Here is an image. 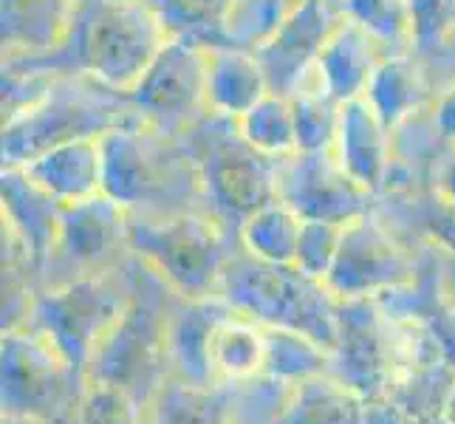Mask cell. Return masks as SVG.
I'll list each match as a JSON object with an SVG mask.
<instances>
[{
  "mask_svg": "<svg viewBox=\"0 0 455 424\" xmlns=\"http://www.w3.org/2000/svg\"><path fill=\"white\" fill-rule=\"evenodd\" d=\"M102 193L128 212H210L201 172L179 136L148 122L102 136Z\"/></svg>",
  "mask_w": 455,
  "mask_h": 424,
  "instance_id": "obj_1",
  "label": "cell"
},
{
  "mask_svg": "<svg viewBox=\"0 0 455 424\" xmlns=\"http://www.w3.org/2000/svg\"><path fill=\"white\" fill-rule=\"evenodd\" d=\"M179 141L201 172L210 215L238 241L249 218L277 201L280 159L258 150L235 116L215 111L181 131Z\"/></svg>",
  "mask_w": 455,
  "mask_h": 424,
  "instance_id": "obj_2",
  "label": "cell"
},
{
  "mask_svg": "<svg viewBox=\"0 0 455 424\" xmlns=\"http://www.w3.org/2000/svg\"><path fill=\"white\" fill-rule=\"evenodd\" d=\"M145 122L131 93L105 85L91 74L68 76L6 124V167H26L66 141L102 139L105 133Z\"/></svg>",
  "mask_w": 455,
  "mask_h": 424,
  "instance_id": "obj_3",
  "label": "cell"
},
{
  "mask_svg": "<svg viewBox=\"0 0 455 424\" xmlns=\"http://www.w3.org/2000/svg\"><path fill=\"white\" fill-rule=\"evenodd\" d=\"M241 244L210 212H128V249L184 300L221 297L224 272Z\"/></svg>",
  "mask_w": 455,
  "mask_h": 424,
  "instance_id": "obj_4",
  "label": "cell"
},
{
  "mask_svg": "<svg viewBox=\"0 0 455 424\" xmlns=\"http://www.w3.org/2000/svg\"><path fill=\"white\" fill-rule=\"evenodd\" d=\"M221 297L263 325L303 332L328 351L337 345L339 297L297 263L260 260L238 246L227 263Z\"/></svg>",
  "mask_w": 455,
  "mask_h": 424,
  "instance_id": "obj_5",
  "label": "cell"
},
{
  "mask_svg": "<svg viewBox=\"0 0 455 424\" xmlns=\"http://www.w3.org/2000/svg\"><path fill=\"white\" fill-rule=\"evenodd\" d=\"M176 303L179 294L142 260H136L133 300L97 345L85 380L119 385L148 407L172 376L167 359V323Z\"/></svg>",
  "mask_w": 455,
  "mask_h": 424,
  "instance_id": "obj_6",
  "label": "cell"
},
{
  "mask_svg": "<svg viewBox=\"0 0 455 424\" xmlns=\"http://www.w3.org/2000/svg\"><path fill=\"white\" fill-rule=\"evenodd\" d=\"M136 260L100 275L76 277L62 286L37 292L35 308L26 325L49 334L68 363L85 376L88 363L102 337L111 332L133 300Z\"/></svg>",
  "mask_w": 455,
  "mask_h": 424,
  "instance_id": "obj_7",
  "label": "cell"
},
{
  "mask_svg": "<svg viewBox=\"0 0 455 424\" xmlns=\"http://www.w3.org/2000/svg\"><path fill=\"white\" fill-rule=\"evenodd\" d=\"M0 380H4V388H0L4 419L74 424L85 376L40 328L23 325L14 332H4Z\"/></svg>",
  "mask_w": 455,
  "mask_h": 424,
  "instance_id": "obj_8",
  "label": "cell"
},
{
  "mask_svg": "<svg viewBox=\"0 0 455 424\" xmlns=\"http://www.w3.org/2000/svg\"><path fill=\"white\" fill-rule=\"evenodd\" d=\"M83 71L131 93L167 43L162 14L142 0H100L83 12Z\"/></svg>",
  "mask_w": 455,
  "mask_h": 424,
  "instance_id": "obj_9",
  "label": "cell"
},
{
  "mask_svg": "<svg viewBox=\"0 0 455 424\" xmlns=\"http://www.w3.org/2000/svg\"><path fill=\"white\" fill-rule=\"evenodd\" d=\"M128 258V210L119 201L100 193L66 204L57 246L40 275V289L116 269Z\"/></svg>",
  "mask_w": 455,
  "mask_h": 424,
  "instance_id": "obj_10",
  "label": "cell"
},
{
  "mask_svg": "<svg viewBox=\"0 0 455 424\" xmlns=\"http://www.w3.org/2000/svg\"><path fill=\"white\" fill-rule=\"evenodd\" d=\"M419 272V246L404 244L373 212L345 224L337 260L325 283L337 297H379L411 283Z\"/></svg>",
  "mask_w": 455,
  "mask_h": 424,
  "instance_id": "obj_11",
  "label": "cell"
},
{
  "mask_svg": "<svg viewBox=\"0 0 455 424\" xmlns=\"http://www.w3.org/2000/svg\"><path fill=\"white\" fill-rule=\"evenodd\" d=\"M131 100L148 124L179 136L210 111L207 49H196L184 40H167L131 91Z\"/></svg>",
  "mask_w": 455,
  "mask_h": 424,
  "instance_id": "obj_12",
  "label": "cell"
},
{
  "mask_svg": "<svg viewBox=\"0 0 455 424\" xmlns=\"http://www.w3.org/2000/svg\"><path fill=\"white\" fill-rule=\"evenodd\" d=\"M373 198L345 172L334 148L294 150L277 164V201L303 221L351 224L373 210Z\"/></svg>",
  "mask_w": 455,
  "mask_h": 424,
  "instance_id": "obj_13",
  "label": "cell"
},
{
  "mask_svg": "<svg viewBox=\"0 0 455 424\" xmlns=\"http://www.w3.org/2000/svg\"><path fill=\"white\" fill-rule=\"evenodd\" d=\"M328 373L354 388L365 402L385 399L390 390V365L385 354V311L376 297H339L337 345Z\"/></svg>",
  "mask_w": 455,
  "mask_h": 424,
  "instance_id": "obj_14",
  "label": "cell"
},
{
  "mask_svg": "<svg viewBox=\"0 0 455 424\" xmlns=\"http://www.w3.org/2000/svg\"><path fill=\"white\" fill-rule=\"evenodd\" d=\"M342 18H334L325 0H303L289 14L286 23L277 28V35L255 52L272 93L289 97L306 71L317 62L325 40L331 37Z\"/></svg>",
  "mask_w": 455,
  "mask_h": 424,
  "instance_id": "obj_15",
  "label": "cell"
},
{
  "mask_svg": "<svg viewBox=\"0 0 455 424\" xmlns=\"http://www.w3.org/2000/svg\"><path fill=\"white\" fill-rule=\"evenodd\" d=\"M62 207L66 204L40 187L23 167L4 170V227L18 235L37 275H43L57 246Z\"/></svg>",
  "mask_w": 455,
  "mask_h": 424,
  "instance_id": "obj_16",
  "label": "cell"
},
{
  "mask_svg": "<svg viewBox=\"0 0 455 424\" xmlns=\"http://www.w3.org/2000/svg\"><path fill=\"white\" fill-rule=\"evenodd\" d=\"M334 153L356 184L373 196L382 193L390 172V131L365 93L342 102Z\"/></svg>",
  "mask_w": 455,
  "mask_h": 424,
  "instance_id": "obj_17",
  "label": "cell"
},
{
  "mask_svg": "<svg viewBox=\"0 0 455 424\" xmlns=\"http://www.w3.org/2000/svg\"><path fill=\"white\" fill-rule=\"evenodd\" d=\"M229 311L235 308L224 297H204V300L179 297L167 323V359L172 376L198 388H218L210 368V340L215 325Z\"/></svg>",
  "mask_w": 455,
  "mask_h": 424,
  "instance_id": "obj_18",
  "label": "cell"
},
{
  "mask_svg": "<svg viewBox=\"0 0 455 424\" xmlns=\"http://www.w3.org/2000/svg\"><path fill=\"white\" fill-rule=\"evenodd\" d=\"M376 52H379V40L371 31H365L351 18L339 20L317 57L323 83L337 102L363 97L373 71L385 62Z\"/></svg>",
  "mask_w": 455,
  "mask_h": 424,
  "instance_id": "obj_19",
  "label": "cell"
},
{
  "mask_svg": "<svg viewBox=\"0 0 455 424\" xmlns=\"http://www.w3.org/2000/svg\"><path fill=\"white\" fill-rule=\"evenodd\" d=\"M62 204H76L102 193V139L66 141L23 167Z\"/></svg>",
  "mask_w": 455,
  "mask_h": 424,
  "instance_id": "obj_20",
  "label": "cell"
},
{
  "mask_svg": "<svg viewBox=\"0 0 455 424\" xmlns=\"http://www.w3.org/2000/svg\"><path fill=\"white\" fill-rule=\"evenodd\" d=\"M269 93L263 66L252 52L212 45L207 49V97L210 111L241 119Z\"/></svg>",
  "mask_w": 455,
  "mask_h": 424,
  "instance_id": "obj_21",
  "label": "cell"
},
{
  "mask_svg": "<svg viewBox=\"0 0 455 424\" xmlns=\"http://www.w3.org/2000/svg\"><path fill=\"white\" fill-rule=\"evenodd\" d=\"M266 365V325L246 317L241 311H229L215 325L210 340V368L218 385L241 382L263 373Z\"/></svg>",
  "mask_w": 455,
  "mask_h": 424,
  "instance_id": "obj_22",
  "label": "cell"
},
{
  "mask_svg": "<svg viewBox=\"0 0 455 424\" xmlns=\"http://www.w3.org/2000/svg\"><path fill=\"white\" fill-rule=\"evenodd\" d=\"M365 399L331 373L294 382L283 424H363Z\"/></svg>",
  "mask_w": 455,
  "mask_h": 424,
  "instance_id": "obj_23",
  "label": "cell"
},
{
  "mask_svg": "<svg viewBox=\"0 0 455 424\" xmlns=\"http://www.w3.org/2000/svg\"><path fill=\"white\" fill-rule=\"evenodd\" d=\"M145 424H227L224 390L198 388L170 376L145 407Z\"/></svg>",
  "mask_w": 455,
  "mask_h": 424,
  "instance_id": "obj_24",
  "label": "cell"
},
{
  "mask_svg": "<svg viewBox=\"0 0 455 424\" xmlns=\"http://www.w3.org/2000/svg\"><path fill=\"white\" fill-rule=\"evenodd\" d=\"M294 382L258 373L241 382L221 385L227 424H283Z\"/></svg>",
  "mask_w": 455,
  "mask_h": 424,
  "instance_id": "obj_25",
  "label": "cell"
},
{
  "mask_svg": "<svg viewBox=\"0 0 455 424\" xmlns=\"http://www.w3.org/2000/svg\"><path fill=\"white\" fill-rule=\"evenodd\" d=\"M303 218L283 201L266 204L241 227L238 244L249 255L272 263H294L297 244H300Z\"/></svg>",
  "mask_w": 455,
  "mask_h": 424,
  "instance_id": "obj_26",
  "label": "cell"
},
{
  "mask_svg": "<svg viewBox=\"0 0 455 424\" xmlns=\"http://www.w3.org/2000/svg\"><path fill=\"white\" fill-rule=\"evenodd\" d=\"M365 97L376 108L379 119L387 124V131H394L421 102L425 85H421V74L413 62L394 57V60H385L382 66L373 71L371 83L365 88Z\"/></svg>",
  "mask_w": 455,
  "mask_h": 424,
  "instance_id": "obj_27",
  "label": "cell"
},
{
  "mask_svg": "<svg viewBox=\"0 0 455 424\" xmlns=\"http://www.w3.org/2000/svg\"><path fill=\"white\" fill-rule=\"evenodd\" d=\"M331 351L303 332L266 325V365L263 373L283 382H300L308 376L328 373Z\"/></svg>",
  "mask_w": 455,
  "mask_h": 424,
  "instance_id": "obj_28",
  "label": "cell"
},
{
  "mask_svg": "<svg viewBox=\"0 0 455 424\" xmlns=\"http://www.w3.org/2000/svg\"><path fill=\"white\" fill-rule=\"evenodd\" d=\"M455 388V368L447 359H438L413 373H404L390 382L387 396L394 399L411 419L438 416L447 411Z\"/></svg>",
  "mask_w": 455,
  "mask_h": 424,
  "instance_id": "obj_29",
  "label": "cell"
},
{
  "mask_svg": "<svg viewBox=\"0 0 455 424\" xmlns=\"http://www.w3.org/2000/svg\"><path fill=\"white\" fill-rule=\"evenodd\" d=\"M238 122H241L243 136L263 153L283 159V156L297 150L294 111H291L289 97H280V93L269 91L252 111L243 114Z\"/></svg>",
  "mask_w": 455,
  "mask_h": 424,
  "instance_id": "obj_30",
  "label": "cell"
},
{
  "mask_svg": "<svg viewBox=\"0 0 455 424\" xmlns=\"http://www.w3.org/2000/svg\"><path fill=\"white\" fill-rule=\"evenodd\" d=\"M379 303V300H376ZM385 354L390 365V382L404 373H413L425 365L438 363L442 348L425 323L407 320V317H390L385 314Z\"/></svg>",
  "mask_w": 455,
  "mask_h": 424,
  "instance_id": "obj_31",
  "label": "cell"
},
{
  "mask_svg": "<svg viewBox=\"0 0 455 424\" xmlns=\"http://www.w3.org/2000/svg\"><path fill=\"white\" fill-rule=\"evenodd\" d=\"M342 14L379 43H413V0H342Z\"/></svg>",
  "mask_w": 455,
  "mask_h": 424,
  "instance_id": "obj_32",
  "label": "cell"
},
{
  "mask_svg": "<svg viewBox=\"0 0 455 424\" xmlns=\"http://www.w3.org/2000/svg\"><path fill=\"white\" fill-rule=\"evenodd\" d=\"M74 424H145V404L119 385L85 380Z\"/></svg>",
  "mask_w": 455,
  "mask_h": 424,
  "instance_id": "obj_33",
  "label": "cell"
},
{
  "mask_svg": "<svg viewBox=\"0 0 455 424\" xmlns=\"http://www.w3.org/2000/svg\"><path fill=\"white\" fill-rule=\"evenodd\" d=\"M345 224H331V221H303L300 229V244H297V258L294 263L303 272L325 280L339 252Z\"/></svg>",
  "mask_w": 455,
  "mask_h": 424,
  "instance_id": "obj_34",
  "label": "cell"
},
{
  "mask_svg": "<svg viewBox=\"0 0 455 424\" xmlns=\"http://www.w3.org/2000/svg\"><path fill=\"white\" fill-rule=\"evenodd\" d=\"M363 424H411V416H407L394 399L385 396V399L365 402Z\"/></svg>",
  "mask_w": 455,
  "mask_h": 424,
  "instance_id": "obj_35",
  "label": "cell"
},
{
  "mask_svg": "<svg viewBox=\"0 0 455 424\" xmlns=\"http://www.w3.org/2000/svg\"><path fill=\"white\" fill-rule=\"evenodd\" d=\"M433 190L438 196H444L450 204H455V153H450L447 159L438 162L433 172Z\"/></svg>",
  "mask_w": 455,
  "mask_h": 424,
  "instance_id": "obj_36",
  "label": "cell"
},
{
  "mask_svg": "<svg viewBox=\"0 0 455 424\" xmlns=\"http://www.w3.org/2000/svg\"><path fill=\"white\" fill-rule=\"evenodd\" d=\"M444 277H447V292L455 303V255L452 252H444Z\"/></svg>",
  "mask_w": 455,
  "mask_h": 424,
  "instance_id": "obj_37",
  "label": "cell"
},
{
  "mask_svg": "<svg viewBox=\"0 0 455 424\" xmlns=\"http://www.w3.org/2000/svg\"><path fill=\"white\" fill-rule=\"evenodd\" d=\"M411 424H452L444 413L438 416H425V419H411Z\"/></svg>",
  "mask_w": 455,
  "mask_h": 424,
  "instance_id": "obj_38",
  "label": "cell"
},
{
  "mask_svg": "<svg viewBox=\"0 0 455 424\" xmlns=\"http://www.w3.org/2000/svg\"><path fill=\"white\" fill-rule=\"evenodd\" d=\"M444 416L455 424V388H452V396H450V404H447V411H444Z\"/></svg>",
  "mask_w": 455,
  "mask_h": 424,
  "instance_id": "obj_39",
  "label": "cell"
},
{
  "mask_svg": "<svg viewBox=\"0 0 455 424\" xmlns=\"http://www.w3.org/2000/svg\"><path fill=\"white\" fill-rule=\"evenodd\" d=\"M4 424H40V421H23V419H4Z\"/></svg>",
  "mask_w": 455,
  "mask_h": 424,
  "instance_id": "obj_40",
  "label": "cell"
}]
</instances>
